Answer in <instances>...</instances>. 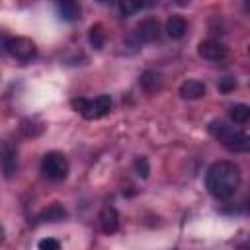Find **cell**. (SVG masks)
<instances>
[{
  "label": "cell",
  "mask_w": 250,
  "mask_h": 250,
  "mask_svg": "<svg viewBox=\"0 0 250 250\" xmlns=\"http://www.w3.org/2000/svg\"><path fill=\"white\" fill-rule=\"evenodd\" d=\"M248 55H250V45H248Z\"/></svg>",
  "instance_id": "d4e9b609"
},
{
  "label": "cell",
  "mask_w": 250,
  "mask_h": 250,
  "mask_svg": "<svg viewBox=\"0 0 250 250\" xmlns=\"http://www.w3.org/2000/svg\"><path fill=\"white\" fill-rule=\"evenodd\" d=\"M240 182H242L240 168L230 160H219V162L211 164L207 170V176H205V186H207L209 193L221 201L230 199L236 193Z\"/></svg>",
  "instance_id": "6da1fadb"
},
{
  "label": "cell",
  "mask_w": 250,
  "mask_h": 250,
  "mask_svg": "<svg viewBox=\"0 0 250 250\" xmlns=\"http://www.w3.org/2000/svg\"><path fill=\"white\" fill-rule=\"evenodd\" d=\"M100 227L105 234H113L119 230V215L113 207H104L100 211Z\"/></svg>",
  "instance_id": "9c48e42d"
},
{
  "label": "cell",
  "mask_w": 250,
  "mask_h": 250,
  "mask_svg": "<svg viewBox=\"0 0 250 250\" xmlns=\"http://www.w3.org/2000/svg\"><path fill=\"white\" fill-rule=\"evenodd\" d=\"M211 137H215L227 150L230 152H250V135L234 129L225 121H211L207 125Z\"/></svg>",
  "instance_id": "7a4b0ae2"
},
{
  "label": "cell",
  "mask_w": 250,
  "mask_h": 250,
  "mask_svg": "<svg viewBox=\"0 0 250 250\" xmlns=\"http://www.w3.org/2000/svg\"><path fill=\"white\" fill-rule=\"evenodd\" d=\"M16 172H18V150L10 143H4L2 145V174L6 180H10L14 178Z\"/></svg>",
  "instance_id": "ba28073f"
},
{
  "label": "cell",
  "mask_w": 250,
  "mask_h": 250,
  "mask_svg": "<svg viewBox=\"0 0 250 250\" xmlns=\"http://www.w3.org/2000/svg\"><path fill=\"white\" fill-rule=\"evenodd\" d=\"M88 41H90V45H92L94 49H98V51L104 47V43H105V31H104V27H102L100 23H96V25L90 27V31H88Z\"/></svg>",
  "instance_id": "e0dca14e"
},
{
  "label": "cell",
  "mask_w": 250,
  "mask_h": 250,
  "mask_svg": "<svg viewBox=\"0 0 250 250\" xmlns=\"http://www.w3.org/2000/svg\"><path fill=\"white\" fill-rule=\"evenodd\" d=\"M135 174L139 176V178H143V180H146L148 178V172H150V166H148V160L145 158V156H139L137 160H135Z\"/></svg>",
  "instance_id": "ac0fdd59"
},
{
  "label": "cell",
  "mask_w": 250,
  "mask_h": 250,
  "mask_svg": "<svg viewBox=\"0 0 250 250\" xmlns=\"http://www.w3.org/2000/svg\"><path fill=\"white\" fill-rule=\"evenodd\" d=\"M68 160L64 154L61 152H47L41 160V172L47 180H53V182H61L68 176Z\"/></svg>",
  "instance_id": "5b68a950"
},
{
  "label": "cell",
  "mask_w": 250,
  "mask_h": 250,
  "mask_svg": "<svg viewBox=\"0 0 250 250\" xmlns=\"http://www.w3.org/2000/svg\"><path fill=\"white\" fill-rule=\"evenodd\" d=\"M66 217H68V211L61 203H53L51 207H47L45 211H41L37 219L43 221V223H59V221H64Z\"/></svg>",
  "instance_id": "7c38bea8"
},
{
  "label": "cell",
  "mask_w": 250,
  "mask_h": 250,
  "mask_svg": "<svg viewBox=\"0 0 250 250\" xmlns=\"http://www.w3.org/2000/svg\"><path fill=\"white\" fill-rule=\"evenodd\" d=\"M2 47L12 59L20 62H31L37 57V45L27 37H4Z\"/></svg>",
  "instance_id": "277c9868"
},
{
  "label": "cell",
  "mask_w": 250,
  "mask_h": 250,
  "mask_svg": "<svg viewBox=\"0 0 250 250\" xmlns=\"http://www.w3.org/2000/svg\"><path fill=\"white\" fill-rule=\"evenodd\" d=\"M217 88H219L221 94H230V92L236 88V80H234L232 76H225V78L219 80V86H217Z\"/></svg>",
  "instance_id": "d6986e66"
},
{
  "label": "cell",
  "mask_w": 250,
  "mask_h": 250,
  "mask_svg": "<svg viewBox=\"0 0 250 250\" xmlns=\"http://www.w3.org/2000/svg\"><path fill=\"white\" fill-rule=\"evenodd\" d=\"M246 211H248V213H250V197H248V199H246Z\"/></svg>",
  "instance_id": "603a6c76"
},
{
  "label": "cell",
  "mask_w": 250,
  "mask_h": 250,
  "mask_svg": "<svg viewBox=\"0 0 250 250\" xmlns=\"http://www.w3.org/2000/svg\"><path fill=\"white\" fill-rule=\"evenodd\" d=\"M197 53H199L201 59L211 61V62H219V61H223L229 55L227 47L221 41H217V39H205V41H201L199 47H197Z\"/></svg>",
  "instance_id": "8992f818"
},
{
  "label": "cell",
  "mask_w": 250,
  "mask_h": 250,
  "mask_svg": "<svg viewBox=\"0 0 250 250\" xmlns=\"http://www.w3.org/2000/svg\"><path fill=\"white\" fill-rule=\"evenodd\" d=\"M41 250H59L61 248V242L57 240V238H43V240H39V244H37Z\"/></svg>",
  "instance_id": "ffe728a7"
},
{
  "label": "cell",
  "mask_w": 250,
  "mask_h": 250,
  "mask_svg": "<svg viewBox=\"0 0 250 250\" xmlns=\"http://www.w3.org/2000/svg\"><path fill=\"white\" fill-rule=\"evenodd\" d=\"M57 12L64 21H76L80 16V8L76 0H57Z\"/></svg>",
  "instance_id": "8fae6325"
},
{
  "label": "cell",
  "mask_w": 250,
  "mask_h": 250,
  "mask_svg": "<svg viewBox=\"0 0 250 250\" xmlns=\"http://www.w3.org/2000/svg\"><path fill=\"white\" fill-rule=\"evenodd\" d=\"M70 105L74 107V111H78L86 119H100L105 113H109L111 98L105 94L96 96V98H74L70 100Z\"/></svg>",
  "instance_id": "3957f363"
},
{
  "label": "cell",
  "mask_w": 250,
  "mask_h": 250,
  "mask_svg": "<svg viewBox=\"0 0 250 250\" xmlns=\"http://www.w3.org/2000/svg\"><path fill=\"white\" fill-rule=\"evenodd\" d=\"M158 0H119V10L123 16H133L145 8L154 6Z\"/></svg>",
  "instance_id": "4fadbf2b"
},
{
  "label": "cell",
  "mask_w": 250,
  "mask_h": 250,
  "mask_svg": "<svg viewBox=\"0 0 250 250\" xmlns=\"http://www.w3.org/2000/svg\"><path fill=\"white\" fill-rule=\"evenodd\" d=\"M160 37V23L156 20H145L137 25L135 39L139 43H152Z\"/></svg>",
  "instance_id": "52a82bcc"
},
{
  "label": "cell",
  "mask_w": 250,
  "mask_h": 250,
  "mask_svg": "<svg viewBox=\"0 0 250 250\" xmlns=\"http://www.w3.org/2000/svg\"><path fill=\"white\" fill-rule=\"evenodd\" d=\"M188 31V23L184 18L180 16H172L168 21H166V35L170 39H182Z\"/></svg>",
  "instance_id": "5bb4252c"
},
{
  "label": "cell",
  "mask_w": 250,
  "mask_h": 250,
  "mask_svg": "<svg viewBox=\"0 0 250 250\" xmlns=\"http://www.w3.org/2000/svg\"><path fill=\"white\" fill-rule=\"evenodd\" d=\"M188 2H189V0H178V4H180V6H184V4H188Z\"/></svg>",
  "instance_id": "cb8c5ba5"
},
{
  "label": "cell",
  "mask_w": 250,
  "mask_h": 250,
  "mask_svg": "<svg viewBox=\"0 0 250 250\" xmlns=\"http://www.w3.org/2000/svg\"><path fill=\"white\" fill-rule=\"evenodd\" d=\"M139 84L146 92H158L162 88V76L156 70H145L141 74V78H139Z\"/></svg>",
  "instance_id": "9a60e30c"
},
{
  "label": "cell",
  "mask_w": 250,
  "mask_h": 250,
  "mask_svg": "<svg viewBox=\"0 0 250 250\" xmlns=\"http://www.w3.org/2000/svg\"><path fill=\"white\" fill-rule=\"evenodd\" d=\"M178 94L184 100H199V98L205 96V84L199 82V80H186V82L180 84Z\"/></svg>",
  "instance_id": "30bf717a"
},
{
  "label": "cell",
  "mask_w": 250,
  "mask_h": 250,
  "mask_svg": "<svg viewBox=\"0 0 250 250\" xmlns=\"http://www.w3.org/2000/svg\"><path fill=\"white\" fill-rule=\"evenodd\" d=\"M229 115H230V119L236 125H244V123L250 121V105H246V104H234L229 109Z\"/></svg>",
  "instance_id": "2e32d148"
},
{
  "label": "cell",
  "mask_w": 250,
  "mask_h": 250,
  "mask_svg": "<svg viewBox=\"0 0 250 250\" xmlns=\"http://www.w3.org/2000/svg\"><path fill=\"white\" fill-rule=\"evenodd\" d=\"M100 4H113V2H119V0H98Z\"/></svg>",
  "instance_id": "44dd1931"
},
{
  "label": "cell",
  "mask_w": 250,
  "mask_h": 250,
  "mask_svg": "<svg viewBox=\"0 0 250 250\" xmlns=\"http://www.w3.org/2000/svg\"><path fill=\"white\" fill-rule=\"evenodd\" d=\"M244 8H246V12L250 14V0H244Z\"/></svg>",
  "instance_id": "7402d4cb"
}]
</instances>
